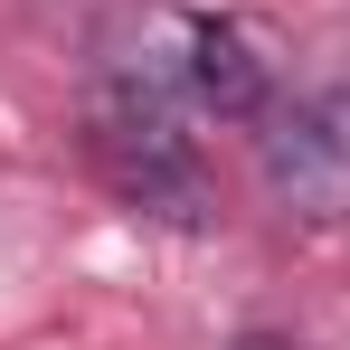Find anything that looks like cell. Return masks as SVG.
Masks as SVG:
<instances>
[{
	"label": "cell",
	"instance_id": "6da1fadb",
	"mask_svg": "<svg viewBox=\"0 0 350 350\" xmlns=\"http://www.w3.org/2000/svg\"><path fill=\"white\" fill-rule=\"evenodd\" d=\"M256 152H265V189L284 199V218H312V228L350 218V85L265 105Z\"/></svg>",
	"mask_w": 350,
	"mask_h": 350
},
{
	"label": "cell",
	"instance_id": "3957f363",
	"mask_svg": "<svg viewBox=\"0 0 350 350\" xmlns=\"http://www.w3.org/2000/svg\"><path fill=\"white\" fill-rule=\"evenodd\" d=\"M237 350H303V341H275V332H246Z\"/></svg>",
	"mask_w": 350,
	"mask_h": 350
},
{
	"label": "cell",
	"instance_id": "7a4b0ae2",
	"mask_svg": "<svg viewBox=\"0 0 350 350\" xmlns=\"http://www.w3.org/2000/svg\"><path fill=\"white\" fill-rule=\"evenodd\" d=\"M180 85L218 123H265V105H275V66L237 19H180Z\"/></svg>",
	"mask_w": 350,
	"mask_h": 350
}]
</instances>
